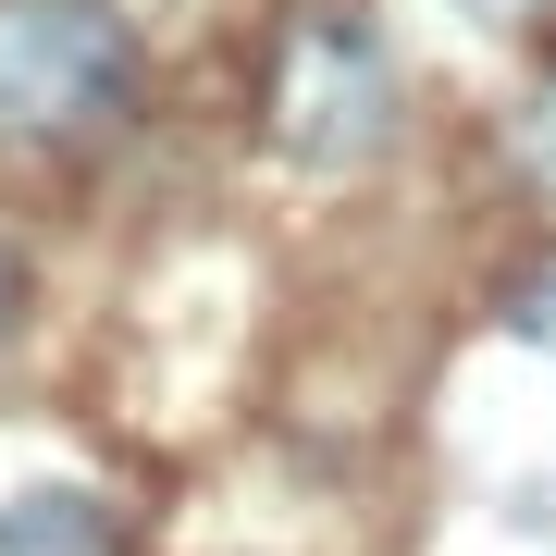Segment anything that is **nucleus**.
I'll return each instance as SVG.
<instances>
[{
	"label": "nucleus",
	"mask_w": 556,
	"mask_h": 556,
	"mask_svg": "<svg viewBox=\"0 0 556 556\" xmlns=\"http://www.w3.org/2000/svg\"><path fill=\"white\" fill-rule=\"evenodd\" d=\"M137 112V38L112 0H0V137H100Z\"/></svg>",
	"instance_id": "obj_1"
},
{
	"label": "nucleus",
	"mask_w": 556,
	"mask_h": 556,
	"mask_svg": "<svg viewBox=\"0 0 556 556\" xmlns=\"http://www.w3.org/2000/svg\"><path fill=\"white\" fill-rule=\"evenodd\" d=\"M383 124H396V62L358 13H298L285 25V62H273V137L298 161H358L383 149Z\"/></svg>",
	"instance_id": "obj_2"
},
{
	"label": "nucleus",
	"mask_w": 556,
	"mask_h": 556,
	"mask_svg": "<svg viewBox=\"0 0 556 556\" xmlns=\"http://www.w3.org/2000/svg\"><path fill=\"white\" fill-rule=\"evenodd\" d=\"M0 556H124V519L87 482H25L0 495Z\"/></svg>",
	"instance_id": "obj_3"
},
{
	"label": "nucleus",
	"mask_w": 556,
	"mask_h": 556,
	"mask_svg": "<svg viewBox=\"0 0 556 556\" xmlns=\"http://www.w3.org/2000/svg\"><path fill=\"white\" fill-rule=\"evenodd\" d=\"M519 334H532V346H556V260L519 285Z\"/></svg>",
	"instance_id": "obj_4"
},
{
	"label": "nucleus",
	"mask_w": 556,
	"mask_h": 556,
	"mask_svg": "<svg viewBox=\"0 0 556 556\" xmlns=\"http://www.w3.org/2000/svg\"><path fill=\"white\" fill-rule=\"evenodd\" d=\"M519 149H532V174H544V186H556V100H544V112H532V137H519Z\"/></svg>",
	"instance_id": "obj_5"
},
{
	"label": "nucleus",
	"mask_w": 556,
	"mask_h": 556,
	"mask_svg": "<svg viewBox=\"0 0 556 556\" xmlns=\"http://www.w3.org/2000/svg\"><path fill=\"white\" fill-rule=\"evenodd\" d=\"M457 13H482V25H532V13H556V0H457Z\"/></svg>",
	"instance_id": "obj_6"
},
{
	"label": "nucleus",
	"mask_w": 556,
	"mask_h": 556,
	"mask_svg": "<svg viewBox=\"0 0 556 556\" xmlns=\"http://www.w3.org/2000/svg\"><path fill=\"white\" fill-rule=\"evenodd\" d=\"M13 321H25V260L0 248V334H13Z\"/></svg>",
	"instance_id": "obj_7"
}]
</instances>
